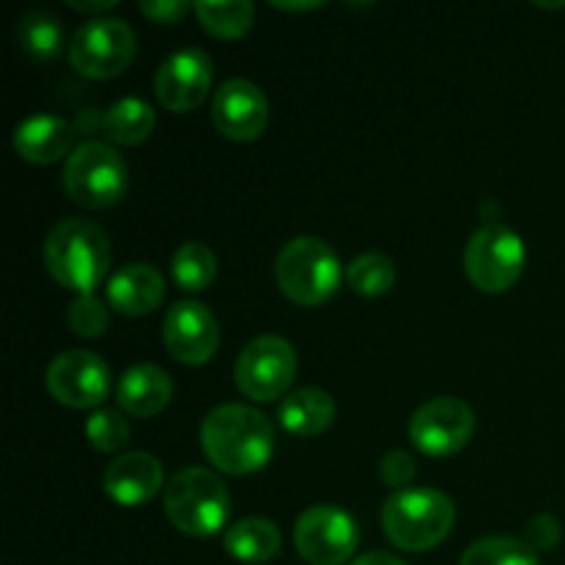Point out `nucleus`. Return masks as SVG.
<instances>
[{"mask_svg":"<svg viewBox=\"0 0 565 565\" xmlns=\"http://www.w3.org/2000/svg\"><path fill=\"white\" fill-rule=\"evenodd\" d=\"M105 298H108L110 309L127 318H143V315L154 312L166 298V279L160 276L158 268L147 263L125 265L110 276L108 287H105Z\"/></svg>","mask_w":565,"mask_h":565,"instance_id":"nucleus-17","label":"nucleus"},{"mask_svg":"<svg viewBox=\"0 0 565 565\" xmlns=\"http://www.w3.org/2000/svg\"><path fill=\"white\" fill-rule=\"evenodd\" d=\"M174 397V381L158 364H136L116 386V403L132 417H154Z\"/></svg>","mask_w":565,"mask_h":565,"instance_id":"nucleus-19","label":"nucleus"},{"mask_svg":"<svg viewBox=\"0 0 565 565\" xmlns=\"http://www.w3.org/2000/svg\"><path fill=\"white\" fill-rule=\"evenodd\" d=\"M17 44L33 61L50 64L64 53V28L50 11H28L17 22Z\"/></svg>","mask_w":565,"mask_h":565,"instance_id":"nucleus-23","label":"nucleus"},{"mask_svg":"<svg viewBox=\"0 0 565 565\" xmlns=\"http://www.w3.org/2000/svg\"><path fill=\"white\" fill-rule=\"evenodd\" d=\"M337 406L334 397L329 392L318 390V386H307V390H296L285 397L279 406V423L287 434L301 436H320L334 425Z\"/></svg>","mask_w":565,"mask_h":565,"instance_id":"nucleus-20","label":"nucleus"},{"mask_svg":"<svg viewBox=\"0 0 565 565\" xmlns=\"http://www.w3.org/2000/svg\"><path fill=\"white\" fill-rule=\"evenodd\" d=\"M274 6L281 11H315V9H320L323 3H274Z\"/></svg>","mask_w":565,"mask_h":565,"instance_id":"nucleus-35","label":"nucleus"},{"mask_svg":"<svg viewBox=\"0 0 565 565\" xmlns=\"http://www.w3.org/2000/svg\"><path fill=\"white\" fill-rule=\"evenodd\" d=\"M215 270H218L215 254L196 241L177 248L174 259H171V276H174L177 287L185 292L207 290L215 279Z\"/></svg>","mask_w":565,"mask_h":565,"instance_id":"nucleus-24","label":"nucleus"},{"mask_svg":"<svg viewBox=\"0 0 565 565\" xmlns=\"http://www.w3.org/2000/svg\"><path fill=\"white\" fill-rule=\"evenodd\" d=\"M268 97L252 81L232 77L213 97V121L230 141H257L268 127Z\"/></svg>","mask_w":565,"mask_h":565,"instance_id":"nucleus-15","label":"nucleus"},{"mask_svg":"<svg viewBox=\"0 0 565 565\" xmlns=\"http://www.w3.org/2000/svg\"><path fill=\"white\" fill-rule=\"evenodd\" d=\"M70 6L75 11H86V14H99V11L116 9V0H99V3H77V0H72Z\"/></svg>","mask_w":565,"mask_h":565,"instance_id":"nucleus-34","label":"nucleus"},{"mask_svg":"<svg viewBox=\"0 0 565 565\" xmlns=\"http://www.w3.org/2000/svg\"><path fill=\"white\" fill-rule=\"evenodd\" d=\"M292 539L309 565H342L356 552L359 527L342 508L315 505L298 516Z\"/></svg>","mask_w":565,"mask_h":565,"instance_id":"nucleus-10","label":"nucleus"},{"mask_svg":"<svg viewBox=\"0 0 565 565\" xmlns=\"http://www.w3.org/2000/svg\"><path fill=\"white\" fill-rule=\"evenodd\" d=\"M64 191L88 210L114 207L127 193V163L114 147L86 141L64 163Z\"/></svg>","mask_w":565,"mask_h":565,"instance_id":"nucleus-6","label":"nucleus"},{"mask_svg":"<svg viewBox=\"0 0 565 565\" xmlns=\"http://www.w3.org/2000/svg\"><path fill=\"white\" fill-rule=\"evenodd\" d=\"M75 127L61 116L39 114L20 121L14 130V152L22 160L36 166H50L61 158H70L75 149Z\"/></svg>","mask_w":565,"mask_h":565,"instance_id":"nucleus-18","label":"nucleus"},{"mask_svg":"<svg viewBox=\"0 0 565 565\" xmlns=\"http://www.w3.org/2000/svg\"><path fill=\"white\" fill-rule=\"evenodd\" d=\"M414 475H417V463H414V458L408 452L392 450L381 461V478H384V483L390 489H403V486L412 483Z\"/></svg>","mask_w":565,"mask_h":565,"instance_id":"nucleus-30","label":"nucleus"},{"mask_svg":"<svg viewBox=\"0 0 565 565\" xmlns=\"http://www.w3.org/2000/svg\"><path fill=\"white\" fill-rule=\"evenodd\" d=\"M163 340L177 362L196 367L210 362L218 351V320L204 303L177 301L163 320Z\"/></svg>","mask_w":565,"mask_h":565,"instance_id":"nucleus-14","label":"nucleus"},{"mask_svg":"<svg viewBox=\"0 0 565 565\" xmlns=\"http://www.w3.org/2000/svg\"><path fill=\"white\" fill-rule=\"evenodd\" d=\"M70 66L88 81H110L130 66L136 33L119 17H94L70 42Z\"/></svg>","mask_w":565,"mask_h":565,"instance_id":"nucleus-7","label":"nucleus"},{"mask_svg":"<svg viewBox=\"0 0 565 565\" xmlns=\"http://www.w3.org/2000/svg\"><path fill=\"white\" fill-rule=\"evenodd\" d=\"M353 565H406V563L397 561V557L390 555V552H367V555L356 557Z\"/></svg>","mask_w":565,"mask_h":565,"instance_id":"nucleus-33","label":"nucleus"},{"mask_svg":"<svg viewBox=\"0 0 565 565\" xmlns=\"http://www.w3.org/2000/svg\"><path fill=\"white\" fill-rule=\"evenodd\" d=\"M472 434L475 414L458 397H434L414 412L408 425L414 447L434 458L456 456L472 441Z\"/></svg>","mask_w":565,"mask_h":565,"instance_id":"nucleus-11","label":"nucleus"},{"mask_svg":"<svg viewBox=\"0 0 565 565\" xmlns=\"http://www.w3.org/2000/svg\"><path fill=\"white\" fill-rule=\"evenodd\" d=\"M105 136L121 147H136V143L147 141L154 130V110L147 99L127 97L110 105V110L103 119Z\"/></svg>","mask_w":565,"mask_h":565,"instance_id":"nucleus-22","label":"nucleus"},{"mask_svg":"<svg viewBox=\"0 0 565 565\" xmlns=\"http://www.w3.org/2000/svg\"><path fill=\"white\" fill-rule=\"evenodd\" d=\"M66 320H70V329L77 337H83V340H97V337H103L108 331L110 315L97 296H77L72 301Z\"/></svg>","mask_w":565,"mask_h":565,"instance_id":"nucleus-29","label":"nucleus"},{"mask_svg":"<svg viewBox=\"0 0 565 565\" xmlns=\"http://www.w3.org/2000/svg\"><path fill=\"white\" fill-rule=\"evenodd\" d=\"M86 439L97 452H119L130 441V423L114 408H97L86 419Z\"/></svg>","mask_w":565,"mask_h":565,"instance_id":"nucleus-28","label":"nucleus"},{"mask_svg":"<svg viewBox=\"0 0 565 565\" xmlns=\"http://www.w3.org/2000/svg\"><path fill=\"white\" fill-rule=\"evenodd\" d=\"M461 565H541V561L527 541L491 535V539L475 541L463 552Z\"/></svg>","mask_w":565,"mask_h":565,"instance_id":"nucleus-26","label":"nucleus"},{"mask_svg":"<svg viewBox=\"0 0 565 565\" xmlns=\"http://www.w3.org/2000/svg\"><path fill=\"white\" fill-rule=\"evenodd\" d=\"M105 494L121 508H138L163 489V467L149 452H127L105 469Z\"/></svg>","mask_w":565,"mask_h":565,"instance_id":"nucleus-16","label":"nucleus"},{"mask_svg":"<svg viewBox=\"0 0 565 565\" xmlns=\"http://www.w3.org/2000/svg\"><path fill=\"white\" fill-rule=\"evenodd\" d=\"M557 541H561V524H557V519L539 516L527 524V544L533 546L535 552L550 550Z\"/></svg>","mask_w":565,"mask_h":565,"instance_id":"nucleus-32","label":"nucleus"},{"mask_svg":"<svg viewBox=\"0 0 565 565\" xmlns=\"http://www.w3.org/2000/svg\"><path fill=\"white\" fill-rule=\"evenodd\" d=\"M276 281L279 290L298 307H320L340 287V257L320 237H296L279 252Z\"/></svg>","mask_w":565,"mask_h":565,"instance_id":"nucleus-5","label":"nucleus"},{"mask_svg":"<svg viewBox=\"0 0 565 565\" xmlns=\"http://www.w3.org/2000/svg\"><path fill=\"white\" fill-rule=\"evenodd\" d=\"M381 524L397 550L428 552L450 535L456 505L436 489H406L386 500Z\"/></svg>","mask_w":565,"mask_h":565,"instance_id":"nucleus-3","label":"nucleus"},{"mask_svg":"<svg viewBox=\"0 0 565 565\" xmlns=\"http://www.w3.org/2000/svg\"><path fill=\"white\" fill-rule=\"evenodd\" d=\"M202 450L226 475L259 472L274 456L276 430L263 412L243 403H224L204 417Z\"/></svg>","mask_w":565,"mask_h":565,"instance_id":"nucleus-1","label":"nucleus"},{"mask_svg":"<svg viewBox=\"0 0 565 565\" xmlns=\"http://www.w3.org/2000/svg\"><path fill=\"white\" fill-rule=\"evenodd\" d=\"M224 550L241 563H268L279 555L281 533L270 519H243L224 535Z\"/></svg>","mask_w":565,"mask_h":565,"instance_id":"nucleus-21","label":"nucleus"},{"mask_svg":"<svg viewBox=\"0 0 565 565\" xmlns=\"http://www.w3.org/2000/svg\"><path fill=\"white\" fill-rule=\"evenodd\" d=\"M141 11L147 20L160 22V25H171V22L185 20L193 11V6L188 0H143Z\"/></svg>","mask_w":565,"mask_h":565,"instance_id":"nucleus-31","label":"nucleus"},{"mask_svg":"<svg viewBox=\"0 0 565 565\" xmlns=\"http://www.w3.org/2000/svg\"><path fill=\"white\" fill-rule=\"evenodd\" d=\"M163 505L166 516L180 533L191 539H210L221 533L230 519V491L210 469L188 467L166 483Z\"/></svg>","mask_w":565,"mask_h":565,"instance_id":"nucleus-4","label":"nucleus"},{"mask_svg":"<svg viewBox=\"0 0 565 565\" xmlns=\"http://www.w3.org/2000/svg\"><path fill=\"white\" fill-rule=\"evenodd\" d=\"M524 243L502 224H486L469 237L463 252V270L480 292H505L524 270Z\"/></svg>","mask_w":565,"mask_h":565,"instance_id":"nucleus-8","label":"nucleus"},{"mask_svg":"<svg viewBox=\"0 0 565 565\" xmlns=\"http://www.w3.org/2000/svg\"><path fill=\"white\" fill-rule=\"evenodd\" d=\"M47 390L61 406L99 408L110 392V370L97 353H58L47 367Z\"/></svg>","mask_w":565,"mask_h":565,"instance_id":"nucleus-12","label":"nucleus"},{"mask_svg":"<svg viewBox=\"0 0 565 565\" xmlns=\"http://www.w3.org/2000/svg\"><path fill=\"white\" fill-rule=\"evenodd\" d=\"M348 285L364 298H379L384 292H390V287L395 285L397 270L386 254L370 252L359 254L351 265H348Z\"/></svg>","mask_w":565,"mask_h":565,"instance_id":"nucleus-27","label":"nucleus"},{"mask_svg":"<svg viewBox=\"0 0 565 565\" xmlns=\"http://www.w3.org/2000/svg\"><path fill=\"white\" fill-rule=\"evenodd\" d=\"M204 31L215 39H241L246 36L254 22V6L246 0H221V3H196L193 6Z\"/></svg>","mask_w":565,"mask_h":565,"instance_id":"nucleus-25","label":"nucleus"},{"mask_svg":"<svg viewBox=\"0 0 565 565\" xmlns=\"http://www.w3.org/2000/svg\"><path fill=\"white\" fill-rule=\"evenodd\" d=\"M213 83V61L204 50L185 47L158 66L154 75V94L160 105L171 114H191L207 97Z\"/></svg>","mask_w":565,"mask_h":565,"instance_id":"nucleus-13","label":"nucleus"},{"mask_svg":"<svg viewBox=\"0 0 565 565\" xmlns=\"http://www.w3.org/2000/svg\"><path fill=\"white\" fill-rule=\"evenodd\" d=\"M44 265L61 287L94 296L110 270L108 235L92 221H61L44 241Z\"/></svg>","mask_w":565,"mask_h":565,"instance_id":"nucleus-2","label":"nucleus"},{"mask_svg":"<svg viewBox=\"0 0 565 565\" xmlns=\"http://www.w3.org/2000/svg\"><path fill=\"white\" fill-rule=\"evenodd\" d=\"M298 373L296 348L274 334L257 337L241 351L235 364V384L257 403L276 401L290 390Z\"/></svg>","mask_w":565,"mask_h":565,"instance_id":"nucleus-9","label":"nucleus"}]
</instances>
